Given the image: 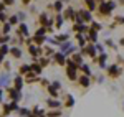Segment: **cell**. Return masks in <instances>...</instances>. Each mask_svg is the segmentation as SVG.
<instances>
[{"instance_id": "ab89813d", "label": "cell", "mask_w": 124, "mask_h": 117, "mask_svg": "<svg viewBox=\"0 0 124 117\" xmlns=\"http://www.w3.org/2000/svg\"><path fill=\"white\" fill-rule=\"evenodd\" d=\"M8 53H10L8 45H7V43H3V45H2V48H0V55H3V56H5V55H8Z\"/></svg>"}, {"instance_id": "6da1fadb", "label": "cell", "mask_w": 124, "mask_h": 117, "mask_svg": "<svg viewBox=\"0 0 124 117\" xmlns=\"http://www.w3.org/2000/svg\"><path fill=\"white\" fill-rule=\"evenodd\" d=\"M116 2L113 0H103V2H99V5H98V17H101V18H108V17H111V13H113V10L116 8Z\"/></svg>"}, {"instance_id": "ac0fdd59", "label": "cell", "mask_w": 124, "mask_h": 117, "mask_svg": "<svg viewBox=\"0 0 124 117\" xmlns=\"http://www.w3.org/2000/svg\"><path fill=\"white\" fill-rule=\"evenodd\" d=\"M85 5H86V8L88 10H91V12H94L96 8H98V0H85Z\"/></svg>"}, {"instance_id": "60d3db41", "label": "cell", "mask_w": 124, "mask_h": 117, "mask_svg": "<svg viewBox=\"0 0 124 117\" xmlns=\"http://www.w3.org/2000/svg\"><path fill=\"white\" fill-rule=\"evenodd\" d=\"M10 109H12V112H18L20 110L18 102H17V101H12V102H10Z\"/></svg>"}, {"instance_id": "c3c4849f", "label": "cell", "mask_w": 124, "mask_h": 117, "mask_svg": "<svg viewBox=\"0 0 124 117\" xmlns=\"http://www.w3.org/2000/svg\"><path fill=\"white\" fill-rule=\"evenodd\" d=\"M40 83H41V86H43V88H48V86H50V83H48V79H40Z\"/></svg>"}, {"instance_id": "f546056e", "label": "cell", "mask_w": 124, "mask_h": 117, "mask_svg": "<svg viewBox=\"0 0 124 117\" xmlns=\"http://www.w3.org/2000/svg\"><path fill=\"white\" fill-rule=\"evenodd\" d=\"M71 59H73L76 64H83V55H81V53H73Z\"/></svg>"}, {"instance_id": "db71d44e", "label": "cell", "mask_w": 124, "mask_h": 117, "mask_svg": "<svg viewBox=\"0 0 124 117\" xmlns=\"http://www.w3.org/2000/svg\"><path fill=\"white\" fill-rule=\"evenodd\" d=\"M25 17H27V13H23V12H20V13H18V18L22 20V21L25 20Z\"/></svg>"}, {"instance_id": "836d02e7", "label": "cell", "mask_w": 124, "mask_h": 117, "mask_svg": "<svg viewBox=\"0 0 124 117\" xmlns=\"http://www.w3.org/2000/svg\"><path fill=\"white\" fill-rule=\"evenodd\" d=\"M46 117H61V109H51L46 114Z\"/></svg>"}, {"instance_id": "44dd1931", "label": "cell", "mask_w": 124, "mask_h": 117, "mask_svg": "<svg viewBox=\"0 0 124 117\" xmlns=\"http://www.w3.org/2000/svg\"><path fill=\"white\" fill-rule=\"evenodd\" d=\"M45 41H46V36H45V35H35V36H33V43L38 45V46H43Z\"/></svg>"}, {"instance_id": "f6af8a7d", "label": "cell", "mask_w": 124, "mask_h": 117, "mask_svg": "<svg viewBox=\"0 0 124 117\" xmlns=\"http://www.w3.org/2000/svg\"><path fill=\"white\" fill-rule=\"evenodd\" d=\"M104 45H106V46H108V48H111V49H116V45H114V43H113V40H108V38H106Z\"/></svg>"}, {"instance_id": "680465c9", "label": "cell", "mask_w": 124, "mask_h": 117, "mask_svg": "<svg viewBox=\"0 0 124 117\" xmlns=\"http://www.w3.org/2000/svg\"><path fill=\"white\" fill-rule=\"evenodd\" d=\"M2 99H3V92H2V88H0V102H2Z\"/></svg>"}, {"instance_id": "52a82bcc", "label": "cell", "mask_w": 124, "mask_h": 117, "mask_svg": "<svg viewBox=\"0 0 124 117\" xmlns=\"http://www.w3.org/2000/svg\"><path fill=\"white\" fill-rule=\"evenodd\" d=\"M106 59H108V53H106V51L99 53V55H98V58H96V63L99 64V68H101V69L108 68V66H106Z\"/></svg>"}, {"instance_id": "5bb4252c", "label": "cell", "mask_w": 124, "mask_h": 117, "mask_svg": "<svg viewBox=\"0 0 124 117\" xmlns=\"http://www.w3.org/2000/svg\"><path fill=\"white\" fill-rule=\"evenodd\" d=\"M76 13H78V12H75L71 7H68L66 10H63V17H65V20H75Z\"/></svg>"}, {"instance_id": "5b68a950", "label": "cell", "mask_w": 124, "mask_h": 117, "mask_svg": "<svg viewBox=\"0 0 124 117\" xmlns=\"http://www.w3.org/2000/svg\"><path fill=\"white\" fill-rule=\"evenodd\" d=\"M78 13L81 15V18H83V21H85V23H91V21H93V15H91L93 12H91V10H88V8H81L79 12H78Z\"/></svg>"}, {"instance_id": "ffe728a7", "label": "cell", "mask_w": 124, "mask_h": 117, "mask_svg": "<svg viewBox=\"0 0 124 117\" xmlns=\"http://www.w3.org/2000/svg\"><path fill=\"white\" fill-rule=\"evenodd\" d=\"M50 8H53L56 13H61V12H63V2H61V0H56L55 3L50 5Z\"/></svg>"}, {"instance_id": "d590c367", "label": "cell", "mask_w": 124, "mask_h": 117, "mask_svg": "<svg viewBox=\"0 0 124 117\" xmlns=\"http://www.w3.org/2000/svg\"><path fill=\"white\" fill-rule=\"evenodd\" d=\"M8 21H10V23H12V25H13V27H15V25H20V18H18V13H17V15H10V17H8Z\"/></svg>"}, {"instance_id": "83f0119b", "label": "cell", "mask_w": 124, "mask_h": 117, "mask_svg": "<svg viewBox=\"0 0 124 117\" xmlns=\"http://www.w3.org/2000/svg\"><path fill=\"white\" fill-rule=\"evenodd\" d=\"M12 27H13V25H12L10 21H5V23L2 25V33H3V35H8L10 30H12Z\"/></svg>"}, {"instance_id": "8992f818", "label": "cell", "mask_w": 124, "mask_h": 117, "mask_svg": "<svg viewBox=\"0 0 124 117\" xmlns=\"http://www.w3.org/2000/svg\"><path fill=\"white\" fill-rule=\"evenodd\" d=\"M7 94H8V97L12 99V101H17V102L22 99L20 91H18V89H15V88H7Z\"/></svg>"}, {"instance_id": "7bdbcfd3", "label": "cell", "mask_w": 124, "mask_h": 117, "mask_svg": "<svg viewBox=\"0 0 124 117\" xmlns=\"http://www.w3.org/2000/svg\"><path fill=\"white\" fill-rule=\"evenodd\" d=\"M91 28H94V30H98V31H101L103 30V27H101V23H98V21H91Z\"/></svg>"}, {"instance_id": "8fae6325", "label": "cell", "mask_w": 124, "mask_h": 117, "mask_svg": "<svg viewBox=\"0 0 124 117\" xmlns=\"http://www.w3.org/2000/svg\"><path fill=\"white\" fill-rule=\"evenodd\" d=\"M38 74L37 73H33V71H30L25 74V83H28V84H33V83H38Z\"/></svg>"}, {"instance_id": "91938a15", "label": "cell", "mask_w": 124, "mask_h": 117, "mask_svg": "<svg viewBox=\"0 0 124 117\" xmlns=\"http://www.w3.org/2000/svg\"><path fill=\"white\" fill-rule=\"evenodd\" d=\"M119 5H124V0H119Z\"/></svg>"}, {"instance_id": "f1b7e54d", "label": "cell", "mask_w": 124, "mask_h": 117, "mask_svg": "<svg viewBox=\"0 0 124 117\" xmlns=\"http://www.w3.org/2000/svg\"><path fill=\"white\" fill-rule=\"evenodd\" d=\"M65 106H66V107H73V106H75V99H73L71 94H66V97H65Z\"/></svg>"}, {"instance_id": "f5cc1de1", "label": "cell", "mask_w": 124, "mask_h": 117, "mask_svg": "<svg viewBox=\"0 0 124 117\" xmlns=\"http://www.w3.org/2000/svg\"><path fill=\"white\" fill-rule=\"evenodd\" d=\"M31 2H33V0H22V5H23V7H27V5H30Z\"/></svg>"}, {"instance_id": "be15d7a7", "label": "cell", "mask_w": 124, "mask_h": 117, "mask_svg": "<svg viewBox=\"0 0 124 117\" xmlns=\"http://www.w3.org/2000/svg\"><path fill=\"white\" fill-rule=\"evenodd\" d=\"M0 48H2V43H0Z\"/></svg>"}, {"instance_id": "8d00e7d4", "label": "cell", "mask_w": 124, "mask_h": 117, "mask_svg": "<svg viewBox=\"0 0 124 117\" xmlns=\"http://www.w3.org/2000/svg\"><path fill=\"white\" fill-rule=\"evenodd\" d=\"M43 53H45V56H53L55 49L51 48V46H43Z\"/></svg>"}, {"instance_id": "d6986e66", "label": "cell", "mask_w": 124, "mask_h": 117, "mask_svg": "<svg viewBox=\"0 0 124 117\" xmlns=\"http://www.w3.org/2000/svg\"><path fill=\"white\" fill-rule=\"evenodd\" d=\"M50 20H51V18H48V13H45V12L38 15V23H40V25H43V27H46Z\"/></svg>"}, {"instance_id": "6f0895ef", "label": "cell", "mask_w": 124, "mask_h": 117, "mask_svg": "<svg viewBox=\"0 0 124 117\" xmlns=\"http://www.w3.org/2000/svg\"><path fill=\"white\" fill-rule=\"evenodd\" d=\"M119 45H121V46H123V48H124V36H123V38H121V40H119Z\"/></svg>"}, {"instance_id": "9a60e30c", "label": "cell", "mask_w": 124, "mask_h": 117, "mask_svg": "<svg viewBox=\"0 0 124 117\" xmlns=\"http://www.w3.org/2000/svg\"><path fill=\"white\" fill-rule=\"evenodd\" d=\"M76 41H78V46H79V48H85L86 45H88V43H86L88 38L85 36V33H76Z\"/></svg>"}, {"instance_id": "9f6ffc18", "label": "cell", "mask_w": 124, "mask_h": 117, "mask_svg": "<svg viewBox=\"0 0 124 117\" xmlns=\"http://www.w3.org/2000/svg\"><path fill=\"white\" fill-rule=\"evenodd\" d=\"M3 66H5L7 71H10V68H12V66H10V63H3Z\"/></svg>"}, {"instance_id": "484cf974", "label": "cell", "mask_w": 124, "mask_h": 117, "mask_svg": "<svg viewBox=\"0 0 124 117\" xmlns=\"http://www.w3.org/2000/svg\"><path fill=\"white\" fill-rule=\"evenodd\" d=\"M37 61H38V63L41 64V66H43V68H46L48 64H50V56H45V55H41V56H40Z\"/></svg>"}, {"instance_id": "d6a6232c", "label": "cell", "mask_w": 124, "mask_h": 117, "mask_svg": "<svg viewBox=\"0 0 124 117\" xmlns=\"http://www.w3.org/2000/svg\"><path fill=\"white\" fill-rule=\"evenodd\" d=\"M91 66H88V64H85V63H83V64H79V71H81V73H83V74H88V76H91Z\"/></svg>"}, {"instance_id": "3957f363", "label": "cell", "mask_w": 124, "mask_h": 117, "mask_svg": "<svg viewBox=\"0 0 124 117\" xmlns=\"http://www.w3.org/2000/svg\"><path fill=\"white\" fill-rule=\"evenodd\" d=\"M106 73H108V78L117 79L119 76H121V73H123V68H121L119 64H111V66L106 68Z\"/></svg>"}, {"instance_id": "bcb514c9", "label": "cell", "mask_w": 124, "mask_h": 117, "mask_svg": "<svg viewBox=\"0 0 124 117\" xmlns=\"http://www.w3.org/2000/svg\"><path fill=\"white\" fill-rule=\"evenodd\" d=\"M31 112H35V114H37V116H45V112H43V109H40L38 106H35V107H33V110H31Z\"/></svg>"}, {"instance_id": "9c48e42d", "label": "cell", "mask_w": 124, "mask_h": 117, "mask_svg": "<svg viewBox=\"0 0 124 117\" xmlns=\"http://www.w3.org/2000/svg\"><path fill=\"white\" fill-rule=\"evenodd\" d=\"M78 84H79L81 88H89V84H91V78H89L88 74H81V76L78 78Z\"/></svg>"}, {"instance_id": "ee69618b", "label": "cell", "mask_w": 124, "mask_h": 117, "mask_svg": "<svg viewBox=\"0 0 124 117\" xmlns=\"http://www.w3.org/2000/svg\"><path fill=\"white\" fill-rule=\"evenodd\" d=\"M30 112H31V110H28L27 107H23V109H20V110H18V114H20L22 117H28V114H30Z\"/></svg>"}, {"instance_id": "cb8c5ba5", "label": "cell", "mask_w": 124, "mask_h": 117, "mask_svg": "<svg viewBox=\"0 0 124 117\" xmlns=\"http://www.w3.org/2000/svg\"><path fill=\"white\" fill-rule=\"evenodd\" d=\"M10 55L15 59H18V58H22V49L18 46H13V48H10Z\"/></svg>"}, {"instance_id": "1f68e13d", "label": "cell", "mask_w": 124, "mask_h": 117, "mask_svg": "<svg viewBox=\"0 0 124 117\" xmlns=\"http://www.w3.org/2000/svg\"><path fill=\"white\" fill-rule=\"evenodd\" d=\"M48 94H50V97H58V89L53 84H50L48 86Z\"/></svg>"}, {"instance_id": "277c9868", "label": "cell", "mask_w": 124, "mask_h": 117, "mask_svg": "<svg viewBox=\"0 0 124 117\" xmlns=\"http://www.w3.org/2000/svg\"><path fill=\"white\" fill-rule=\"evenodd\" d=\"M66 55L63 53V51H56L55 55H53V61L56 63L58 66H66Z\"/></svg>"}, {"instance_id": "b9f144b4", "label": "cell", "mask_w": 124, "mask_h": 117, "mask_svg": "<svg viewBox=\"0 0 124 117\" xmlns=\"http://www.w3.org/2000/svg\"><path fill=\"white\" fill-rule=\"evenodd\" d=\"M8 41H12L8 35H3V33H0V43H2V45H3V43H8Z\"/></svg>"}, {"instance_id": "f907efd6", "label": "cell", "mask_w": 124, "mask_h": 117, "mask_svg": "<svg viewBox=\"0 0 124 117\" xmlns=\"http://www.w3.org/2000/svg\"><path fill=\"white\" fill-rule=\"evenodd\" d=\"M51 84H53V86H55L56 89H61V84H60V81H53Z\"/></svg>"}, {"instance_id": "7dc6e473", "label": "cell", "mask_w": 124, "mask_h": 117, "mask_svg": "<svg viewBox=\"0 0 124 117\" xmlns=\"http://www.w3.org/2000/svg\"><path fill=\"white\" fill-rule=\"evenodd\" d=\"M5 21H8L7 13H5V12H0V23H5Z\"/></svg>"}, {"instance_id": "74e56055", "label": "cell", "mask_w": 124, "mask_h": 117, "mask_svg": "<svg viewBox=\"0 0 124 117\" xmlns=\"http://www.w3.org/2000/svg\"><path fill=\"white\" fill-rule=\"evenodd\" d=\"M12 112V109H10V104H3V109H2V117H7Z\"/></svg>"}, {"instance_id": "e575fe53", "label": "cell", "mask_w": 124, "mask_h": 117, "mask_svg": "<svg viewBox=\"0 0 124 117\" xmlns=\"http://www.w3.org/2000/svg\"><path fill=\"white\" fill-rule=\"evenodd\" d=\"M71 46H73V45H71V41H70V40H68V41H63V43L60 45V48H61V51H63V53H66Z\"/></svg>"}, {"instance_id": "7402d4cb", "label": "cell", "mask_w": 124, "mask_h": 117, "mask_svg": "<svg viewBox=\"0 0 124 117\" xmlns=\"http://www.w3.org/2000/svg\"><path fill=\"white\" fill-rule=\"evenodd\" d=\"M117 25H124V17H119V15L114 17V23H111V25H109V30H114Z\"/></svg>"}, {"instance_id": "4fadbf2b", "label": "cell", "mask_w": 124, "mask_h": 117, "mask_svg": "<svg viewBox=\"0 0 124 117\" xmlns=\"http://www.w3.org/2000/svg\"><path fill=\"white\" fill-rule=\"evenodd\" d=\"M73 30H75L76 33H88V31H89V27H88L86 23H75V25H73Z\"/></svg>"}, {"instance_id": "d4e9b609", "label": "cell", "mask_w": 124, "mask_h": 117, "mask_svg": "<svg viewBox=\"0 0 124 117\" xmlns=\"http://www.w3.org/2000/svg\"><path fill=\"white\" fill-rule=\"evenodd\" d=\"M31 71V64H22L18 68V74H22V76H25L27 73H30Z\"/></svg>"}, {"instance_id": "11a10c76", "label": "cell", "mask_w": 124, "mask_h": 117, "mask_svg": "<svg viewBox=\"0 0 124 117\" xmlns=\"http://www.w3.org/2000/svg\"><path fill=\"white\" fill-rule=\"evenodd\" d=\"M13 2H15V0H3V3H5L7 7H8V5H13Z\"/></svg>"}, {"instance_id": "ba28073f", "label": "cell", "mask_w": 124, "mask_h": 117, "mask_svg": "<svg viewBox=\"0 0 124 117\" xmlns=\"http://www.w3.org/2000/svg\"><path fill=\"white\" fill-rule=\"evenodd\" d=\"M78 71L79 69L78 68H70V66H66V76H68V79H71V81H78Z\"/></svg>"}, {"instance_id": "2e32d148", "label": "cell", "mask_w": 124, "mask_h": 117, "mask_svg": "<svg viewBox=\"0 0 124 117\" xmlns=\"http://www.w3.org/2000/svg\"><path fill=\"white\" fill-rule=\"evenodd\" d=\"M23 83H25V78H22V74H18L17 78L13 79V88L18 89V91H22V88H23Z\"/></svg>"}, {"instance_id": "94428289", "label": "cell", "mask_w": 124, "mask_h": 117, "mask_svg": "<svg viewBox=\"0 0 124 117\" xmlns=\"http://www.w3.org/2000/svg\"><path fill=\"white\" fill-rule=\"evenodd\" d=\"M61 2H63V3H68V2H70V0H61Z\"/></svg>"}, {"instance_id": "e0dca14e", "label": "cell", "mask_w": 124, "mask_h": 117, "mask_svg": "<svg viewBox=\"0 0 124 117\" xmlns=\"http://www.w3.org/2000/svg\"><path fill=\"white\" fill-rule=\"evenodd\" d=\"M46 106H48V107H51V109H60V107H61V102L56 101V97H51V99H48V101H46Z\"/></svg>"}, {"instance_id": "f35d334b", "label": "cell", "mask_w": 124, "mask_h": 117, "mask_svg": "<svg viewBox=\"0 0 124 117\" xmlns=\"http://www.w3.org/2000/svg\"><path fill=\"white\" fill-rule=\"evenodd\" d=\"M8 83H10L8 81V74H3V76L0 78V88H5Z\"/></svg>"}, {"instance_id": "4dcf8cb0", "label": "cell", "mask_w": 124, "mask_h": 117, "mask_svg": "<svg viewBox=\"0 0 124 117\" xmlns=\"http://www.w3.org/2000/svg\"><path fill=\"white\" fill-rule=\"evenodd\" d=\"M41 69H43V66L40 64L38 61H35V63L31 64V71H33V73H37V74H41Z\"/></svg>"}, {"instance_id": "30bf717a", "label": "cell", "mask_w": 124, "mask_h": 117, "mask_svg": "<svg viewBox=\"0 0 124 117\" xmlns=\"http://www.w3.org/2000/svg\"><path fill=\"white\" fill-rule=\"evenodd\" d=\"M86 38H88L89 43H98V30H94V28L89 27V31L86 33Z\"/></svg>"}, {"instance_id": "6125c7cd", "label": "cell", "mask_w": 124, "mask_h": 117, "mask_svg": "<svg viewBox=\"0 0 124 117\" xmlns=\"http://www.w3.org/2000/svg\"><path fill=\"white\" fill-rule=\"evenodd\" d=\"M2 63H3V61H2V59H0V64H2Z\"/></svg>"}, {"instance_id": "4316f807", "label": "cell", "mask_w": 124, "mask_h": 117, "mask_svg": "<svg viewBox=\"0 0 124 117\" xmlns=\"http://www.w3.org/2000/svg\"><path fill=\"white\" fill-rule=\"evenodd\" d=\"M68 40H70V35H56V36H55V41H56L58 46H60L63 41H68Z\"/></svg>"}, {"instance_id": "681fc988", "label": "cell", "mask_w": 124, "mask_h": 117, "mask_svg": "<svg viewBox=\"0 0 124 117\" xmlns=\"http://www.w3.org/2000/svg\"><path fill=\"white\" fill-rule=\"evenodd\" d=\"M94 45H96V49H98L99 53H103V51H104V48H103V45H99V43H94Z\"/></svg>"}, {"instance_id": "816d5d0a", "label": "cell", "mask_w": 124, "mask_h": 117, "mask_svg": "<svg viewBox=\"0 0 124 117\" xmlns=\"http://www.w3.org/2000/svg\"><path fill=\"white\" fill-rule=\"evenodd\" d=\"M5 7H7V5L3 3V0H0V12H5Z\"/></svg>"}, {"instance_id": "7a4b0ae2", "label": "cell", "mask_w": 124, "mask_h": 117, "mask_svg": "<svg viewBox=\"0 0 124 117\" xmlns=\"http://www.w3.org/2000/svg\"><path fill=\"white\" fill-rule=\"evenodd\" d=\"M96 51H98V49H96L94 43H88L85 48H81V55H83V56H89V58L96 63V58H98V53H96Z\"/></svg>"}, {"instance_id": "e7e4bbea", "label": "cell", "mask_w": 124, "mask_h": 117, "mask_svg": "<svg viewBox=\"0 0 124 117\" xmlns=\"http://www.w3.org/2000/svg\"><path fill=\"white\" fill-rule=\"evenodd\" d=\"M123 68H124V63H123Z\"/></svg>"}, {"instance_id": "7c38bea8", "label": "cell", "mask_w": 124, "mask_h": 117, "mask_svg": "<svg viewBox=\"0 0 124 117\" xmlns=\"http://www.w3.org/2000/svg\"><path fill=\"white\" fill-rule=\"evenodd\" d=\"M15 33H18V35H22V36H25V38H27V36L30 35V33H28V27H27V23H25V21H22V23L18 25V28H17V31H15Z\"/></svg>"}, {"instance_id": "603a6c76", "label": "cell", "mask_w": 124, "mask_h": 117, "mask_svg": "<svg viewBox=\"0 0 124 117\" xmlns=\"http://www.w3.org/2000/svg\"><path fill=\"white\" fill-rule=\"evenodd\" d=\"M63 21H65L63 13H56V15H55V25H56V28H61V27H63Z\"/></svg>"}]
</instances>
